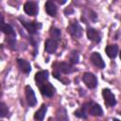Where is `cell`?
Instances as JSON below:
<instances>
[{
	"mask_svg": "<svg viewBox=\"0 0 121 121\" xmlns=\"http://www.w3.org/2000/svg\"><path fill=\"white\" fill-rule=\"evenodd\" d=\"M52 67H54L55 71L53 73L54 77L57 78L58 76H60V74H70L74 71L73 69V66L71 64H68L66 62H58V63H55L54 65H52Z\"/></svg>",
	"mask_w": 121,
	"mask_h": 121,
	"instance_id": "obj_1",
	"label": "cell"
},
{
	"mask_svg": "<svg viewBox=\"0 0 121 121\" xmlns=\"http://www.w3.org/2000/svg\"><path fill=\"white\" fill-rule=\"evenodd\" d=\"M82 80H83V82L85 83V85L89 89H94L97 85V78H96V77L93 73H90V72H86V73L83 74Z\"/></svg>",
	"mask_w": 121,
	"mask_h": 121,
	"instance_id": "obj_2",
	"label": "cell"
},
{
	"mask_svg": "<svg viewBox=\"0 0 121 121\" xmlns=\"http://www.w3.org/2000/svg\"><path fill=\"white\" fill-rule=\"evenodd\" d=\"M20 21H21V24L25 26V28L30 34H35L42 27V25L39 22H28V21H26L25 19H22L21 17H20Z\"/></svg>",
	"mask_w": 121,
	"mask_h": 121,
	"instance_id": "obj_3",
	"label": "cell"
},
{
	"mask_svg": "<svg viewBox=\"0 0 121 121\" xmlns=\"http://www.w3.org/2000/svg\"><path fill=\"white\" fill-rule=\"evenodd\" d=\"M70 35L74 38H80L82 36V28L78 21H73L70 23L69 26L67 27Z\"/></svg>",
	"mask_w": 121,
	"mask_h": 121,
	"instance_id": "obj_4",
	"label": "cell"
},
{
	"mask_svg": "<svg viewBox=\"0 0 121 121\" xmlns=\"http://www.w3.org/2000/svg\"><path fill=\"white\" fill-rule=\"evenodd\" d=\"M39 89H40V92L41 94L43 95V96H47V97H51L54 95L55 94V87L48 81H45L44 83L41 84L40 86H38Z\"/></svg>",
	"mask_w": 121,
	"mask_h": 121,
	"instance_id": "obj_5",
	"label": "cell"
},
{
	"mask_svg": "<svg viewBox=\"0 0 121 121\" xmlns=\"http://www.w3.org/2000/svg\"><path fill=\"white\" fill-rule=\"evenodd\" d=\"M0 31L4 32L6 35H8V37L15 38V31H14L13 27L10 25L5 23L4 17L1 12H0Z\"/></svg>",
	"mask_w": 121,
	"mask_h": 121,
	"instance_id": "obj_6",
	"label": "cell"
},
{
	"mask_svg": "<svg viewBox=\"0 0 121 121\" xmlns=\"http://www.w3.org/2000/svg\"><path fill=\"white\" fill-rule=\"evenodd\" d=\"M102 95H103L105 104H106L108 107H113V106L116 104L115 96H114V95L112 93V91H111L110 89H108V88L103 89V91H102Z\"/></svg>",
	"mask_w": 121,
	"mask_h": 121,
	"instance_id": "obj_7",
	"label": "cell"
},
{
	"mask_svg": "<svg viewBox=\"0 0 121 121\" xmlns=\"http://www.w3.org/2000/svg\"><path fill=\"white\" fill-rule=\"evenodd\" d=\"M24 10L27 15L30 16H36L39 11L38 4L33 1H27L24 5Z\"/></svg>",
	"mask_w": 121,
	"mask_h": 121,
	"instance_id": "obj_8",
	"label": "cell"
},
{
	"mask_svg": "<svg viewBox=\"0 0 121 121\" xmlns=\"http://www.w3.org/2000/svg\"><path fill=\"white\" fill-rule=\"evenodd\" d=\"M25 93H26V102L29 107H34L37 104V98L35 95V93L33 89L29 86L26 85L25 87Z\"/></svg>",
	"mask_w": 121,
	"mask_h": 121,
	"instance_id": "obj_9",
	"label": "cell"
},
{
	"mask_svg": "<svg viewBox=\"0 0 121 121\" xmlns=\"http://www.w3.org/2000/svg\"><path fill=\"white\" fill-rule=\"evenodd\" d=\"M90 60L92 61V63L94 65H95L96 67L100 68V69H103L105 67V62L101 57V55L98 53V52H93L91 54V57H90Z\"/></svg>",
	"mask_w": 121,
	"mask_h": 121,
	"instance_id": "obj_10",
	"label": "cell"
},
{
	"mask_svg": "<svg viewBox=\"0 0 121 121\" xmlns=\"http://www.w3.org/2000/svg\"><path fill=\"white\" fill-rule=\"evenodd\" d=\"M48 78H49V73L47 70H42V71H39L35 74V81H36V84L37 86H40L41 84L44 83L45 81L48 80Z\"/></svg>",
	"mask_w": 121,
	"mask_h": 121,
	"instance_id": "obj_11",
	"label": "cell"
},
{
	"mask_svg": "<svg viewBox=\"0 0 121 121\" xmlns=\"http://www.w3.org/2000/svg\"><path fill=\"white\" fill-rule=\"evenodd\" d=\"M87 37H88V39L90 41L95 42V43H99L101 41L100 33L96 29H95L93 27H88V29H87Z\"/></svg>",
	"mask_w": 121,
	"mask_h": 121,
	"instance_id": "obj_12",
	"label": "cell"
},
{
	"mask_svg": "<svg viewBox=\"0 0 121 121\" xmlns=\"http://www.w3.org/2000/svg\"><path fill=\"white\" fill-rule=\"evenodd\" d=\"M58 48V43L55 40L52 39H48L45 41L44 43V50L48 53V54H54L56 52Z\"/></svg>",
	"mask_w": 121,
	"mask_h": 121,
	"instance_id": "obj_13",
	"label": "cell"
},
{
	"mask_svg": "<svg viewBox=\"0 0 121 121\" xmlns=\"http://www.w3.org/2000/svg\"><path fill=\"white\" fill-rule=\"evenodd\" d=\"M88 112L93 116H101L103 114V110H102V108L100 107L99 104L91 102Z\"/></svg>",
	"mask_w": 121,
	"mask_h": 121,
	"instance_id": "obj_14",
	"label": "cell"
},
{
	"mask_svg": "<svg viewBox=\"0 0 121 121\" xmlns=\"http://www.w3.org/2000/svg\"><path fill=\"white\" fill-rule=\"evenodd\" d=\"M90 104H91V102H88V103L83 104L80 109L75 111L74 114H75L77 117H79V118H82V119H86V118L88 117V110H89Z\"/></svg>",
	"mask_w": 121,
	"mask_h": 121,
	"instance_id": "obj_15",
	"label": "cell"
},
{
	"mask_svg": "<svg viewBox=\"0 0 121 121\" xmlns=\"http://www.w3.org/2000/svg\"><path fill=\"white\" fill-rule=\"evenodd\" d=\"M105 52L109 58L114 59V58H116V56L118 54V45L117 44H109L106 46Z\"/></svg>",
	"mask_w": 121,
	"mask_h": 121,
	"instance_id": "obj_16",
	"label": "cell"
},
{
	"mask_svg": "<svg viewBox=\"0 0 121 121\" xmlns=\"http://www.w3.org/2000/svg\"><path fill=\"white\" fill-rule=\"evenodd\" d=\"M17 64H18V67L20 68V70H21L23 73L28 74V73L31 71V65H30V63H29L27 60H26L18 59V60H17Z\"/></svg>",
	"mask_w": 121,
	"mask_h": 121,
	"instance_id": "obj_17",
	"label": "cell"
},
{
	"mask_svg": "<svg viewBox=\"0 0 121 121\" xmlns=\"http://www.w3.org/2000/svg\"><path fill=\"white\" fill-rule=\"evenodd\" d=\"M44 8H45V11L47 12L48 15H50V16H56L58 9H57V6H56V4L54 2L47 1L45 3V5H44Z\"/></svg>",
	"mask_w": 121,
	"mask_h": 121,
	"instance_id": "obj_18",
	"label": "cell"
},
{
	"mask_svg": "<svg viewBox=\"0 0 121 121\" xmlns=\"http://www.w3.org/2000/svg\"><path fill=\"white\" fill-rule=\"evenodd\" d=\"M46 111H47V107L45 104H43L41 106V108L35 112L34 114V118L38 121H43L44 116H45V113H46Z\"/></svg>",
	"mask_w": 121,
	"mask_h": 121,
	"instance_id": "obj_19",
	"label": "cell"
},
{
	"mask_svg": "<svg viewBox=\"0 0 121 121\" xmlns=\"http://www.w3.org/2000/svg\"><path fill=\"white\" fill-rule=\"evenodd\" d=\"M56 118H57L58 121H68L67 112H66V110H65L63 107H60V108L57 111Z\"/></svg>",
	"mask_w": 121,
	"mask_h": 121,
	"instance_id": "obj_20",
	"label": "cell"
},
{
	"mask_svg": "<svg viewBox=\"0 0 121 121\" xmlns=\"http://www.w3.org/2000/svg\"><path fill=\"white\" fill-rule=\"evenodd\" d=\"M49 33H50V36L52 37V40L58 41V40L60 39L61 32H60V30L59 28H57V27H55V26H52V27L50 28Z\"/></svg>",
	"mask_w": 121,
	"mask_h": 121,
	"instance_id": "obj_21",
	"label": "cell"
},
{
	"mask_svg": "<svg viewBox=\"0 0 121 121\" xmlns=\"http://www.w3.org/2000/svg\"><path fill=\"white\" fill-rule=\"evenodd\" d=\"M69 62L71 65L77 64L78 62V54L77 51H72L69 55Z\"/></svg>",
	"mask_w": 121,
	"mask_h": 121,
	"instance_id": "obj_22",
	"label": "cell"
},
{
	"mask_svg": "<svg viewBox=\"0 0 121 121\" xmlns=\"http://www.w3.org/2000/svg\"><path fill=\"white\" fill-rule=\"evenodd\" d=\"M8 114H9V108H8V106L4 102L0 101V117L1 118L6 117V116H8Z\"/></svg>",
	"mask_w": 121,
	"mask_h": 121,
	"instance_id": "obj_23",
	"label": "cell"
},
{
	"mask_svg": "<svg viewBox=\"0 0 121 121\" xmlns=\"http://www.w3.org/2000/svg\"><path fill=\"white\" fill-rule=\"evenodd\" d=\"M113 121H119V120H118V119H116V118H114V119H113Z\"/></svg>",
	"mask_w": 121,
	"mask_h": 121,
	"instance_id": "obj_24",
	"label": "cell"
}]
</instances>
